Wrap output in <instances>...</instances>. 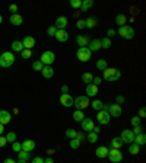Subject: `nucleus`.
I'll list each match as a JSON object with an SVG mask.
<instances>
[{"mask_svg": "<svg viewBox=\"0 0 146 163\" xmlns=\"http://www.w3.org/2000/svg\"><path fill=\"white\" fill-rule=\"evenodd\" d=\"M60 104L63 105L64 108H70V106H73V98L69 93H63L60 96Z\"/></svg>", "mask_w": 146, "mask_h": 163, "instance_id": "obj_11", "label": "nucleus"}, {"mask_svg": "<svg viewBox=\"0 0 146 163\" xmlns=\"http://www.w3.org/2000/svg\"><path fill=\"white\" fill-rule=\"evenodd\" d=\"M88 50H89L91 52L100 51L101 50V39H92V41H89V47H88Z\"/></svg>", "mask_w": 146, "mask_h": 163, "instance_id": "obj_14", "label": "nucleus"}, {"mask_svg": "<svg viewBox=\"0 0 146 163\" xmlns=\"http://www.w3.org/2000/svg\"><path fill=\"white\" fill-rule=\"evenodd\" d=\"M91 54H92V52L88 50V47H79V50H78V52H76V57L79 58V61L86 63V61L91 60Z\"/></svg>", "mask_w": 146, "mask_h": 163, "instance_id": "obj_4", "label": "nucleus"}, {"mask_svg": "<svg viewBox=\"0 0 146 163\" xmlns=\"http://www.w3.org/2000/svg\"><path fill=\"white\" fill-rule=\"evenodd\" d=\"M3 163H16V162H15L13 159H6V160H5Z\"/></svg>", "mask_w": 146, "mask_h": 163, "instance_id": "obj_60", "label": "nucleus"}, {"mask_svg": "<svg viewBox=\"0 0 146 163\" xmlns=\"http://www.w3.org/2000/svg\"><path fill=\"white\" fill-rule=\"evenodd\" d=\"M66 137L67 138H70V140H73V138L76 137V134H78V131L76 130H73V128H69V130H66Z\"/></svg>", "mask_w": 146, "mask_h": 163, "instance_id": "obj_38", "label": "nucleus"}, {"mask_svg": "<svg viewBox=\"0 0 146 163\" xmlns=\"http://www.w3.org/2000/svg\"><path fill=\"white\" fill-rule=\"evenodd\" d=\"M70 6L75 9H80L82 6V0H70Z\"/></svg>", "mask_w": 146, "mask_h": 163, "instance_id": "obj_42", "label": "nucleus"}, {"mask_svg": "<svg viewBox=\"0 0 146 163\" xmlns=\"http://www.w3.org/2000/svg\"><path fill=\"white\" fill-rule=\"evenodd\" d=\"M114 35H115V31H114V29H108V31H107V38H111Z\"/></svg>", "mask_w": 146, "mask_h": 163, "instance_id": "obj_52", "label": "nucleus"}, {"mask_svg": "<svg viewBox=\"0 0 146 163\" xmlns=\"http://www.w3.org/2000/svg\"><path fill=\"white\" fill-rule=\"evenodd\" d=\"M22 22H24V19H22V16H20V15H18V13H15V15H10V23H12V25L19 26Z\"/></svg>", "mask_w": 146, "mask_h": 163, "instance_id": "obj_24", "label": "nucleus"}, {"mask_svg": "<svg viewBox=\"0 0 146 163\" xmlns=\"http://www.w3.org/2000/svg\"><path fill=\"white\" fill-rule=\"evenodd\" d=\"M3 131H5V125H3V124H0V136L3 134Z\"/></svg>", "mask_w": 146, "mask_h": 163, "instance_id": "obj_61", "label": "nucleus"}, {"mask_svg": "<svg viewBox=\"0 0 146 163\" xmlns=\"http://www.w3.org/2000/svg\"><path fill=\"white\" fill-rule=\"evenodd\" d=\"M130 122H132L133 127H137V125H140V118L139 117H133L132 119H130Z\"/></svg>", "mask_w": 146, "mask_h": 163, "instance_id": "obj_45", "label": "nucleus"}, {"mask_svg": "<svg viewBox=\"0 0 146 163\" xmlns=\"http://www.w3.org/2000/svg\"><path fill=\"white\" fill-rule=\"evenodd\" d=\"M146 117V109L145 108H140V111H139V118H145Z\"/></svg>", "mask_w": 146, "mask_h": 163, "instance_id": "obj_53", "label": "nucleus"}, {"mask_svg": "<svg viewBox=\"0 0 146 163\" xmlns=\"http://www.w3.org/2000/svg\"><path fill=\"white\" fill-rule=\"evenodd\" d=\"M126 22H127L126 15H121V13H120V15H117V16H115V23H117V25L124 26V25H126Z\"/></svg>", "mask_w": 146, "mask_h": 163, "instance_id": "obj_26", "label": "nucleus"}, {"mask_svg": "<svg viewBox=\"0 0 146 163\" xmlns=\"http://www.w3.org/2000/svg\"><path fill=\"white\" fill-rule=\"evenodd\" d=\"M6 137H2V136H0V147H5V146H6Z\"/></svg>", "mask_w": 146, "mask_h": 163, "instance_id": "obj_54", "label": "nucleus"}, {"mask_svg": "<svg viewBox=\"0 0 146 163\" xmlns=\"http://www.w3.org/2000/svg\"><path fill=\"white\" fill-rule=\"evenodd\" d=\"M61 92H63V93H69V86H61Z\"/></svg>", "mask_w": 146, "mask_h": 163, "instance_id": "obj_57", "label": "nucleus"}, {"mask_svg": "<svg viewBox=\"0 0 146 163\" xmlns=\"http://www.w3.org/2000/svg\"><path fill=\"white\" fill-rule=\"evenodd\" d=\"M15 63V55L13 52H3L2 55H0V66L2 67H5V69H7V67H10V66Z\"/></svg>", "mask_w": 146, "mask_h": 163, "instance_id": "obj_2", "label": "nucleus"}, {"mask_svg": "<svg viewBox=\"0 0 146 163\" xmlns=\"http://www.w3.org/2000/svg\"><path fill=\"white\" fill-rule=\"evenodd\" d=\"M93 127H95V124H93V121L91 119V118H83V121H82V128L85 131H92Z\"/></svg>", "mask_w": 146, "mask_h": 163, "instance_id": "obj_15", "label": "nucleus"}, {"mask_svg": "<svg viewBox=\"0 0 146 163\" xmlns=\"http://www.w3.org/2000/svg\"><path fill=\"white\" fill-rule=\"evenodd\" d=\"M97 121H98L101 125L108 124V122L111 121V117H110L108 111H98V114H97Z\"/></svg>", "mask_w": 146, "mask_h": 163, "instance_id": "obj_9", "label": "nucleus"}, {"mask_svg": "<svg viewBox=\"0 0 146 163\" xmlns=\"http://www.w3.org/2000/svg\"><path fill=\"white\" fill-rule=\"evenodd\" d=\"M97 93H98V86L95 85H86V96H97Z\"/></svg>", "mask_w": 146, "mask_h": 163, "instance_id": "obj_23", "label": "nucleus"}, {"mask_svg": "<svg viewBox=\"0 0 146 163\" xmlns=\"http://www.w3.org/2000/svg\"><path fill=\"white\" fill-rule=\"evenodd\" d=\"M73 106H76L78 111H83L85 108L89 106V98L88 96H78L76 99H73Z\"/></svg>", "mask_w": 146, "mask_h": 163, "instance_id": "obj_3", "label": "nucleus"}, {"mask_svg": "<svg viewBox=\"0 0 146 163\" xmlns=\"http://www.w3.org/2000/svg\"><path fill=\"white\" fill-rule=\"evenodd\" d=\"M102 77L105 79L107 82H117L121 77V72L119 69H105L102 73Z\"/></svg>", "mask_w": 146, "mask_h": 163, "instance_id": "obj_1", "label": "nucleus"}, {"mask_svg": "<svg viewBox=\"0 0 146 163\" xmlns=\"http://www.w3.org/2000/svg\"><path fill=\"white\" fill-rule=\"evenodd\" d=\"M53 153H56V150H54V149H50V150H48V154H53Z\"/></svg>", "mask_w": 146, "mask_h": 163, "instance_id": "obj_62", "label": "nucleus"}, {"mask_svg": "<svg viewBox=\"0 0 146 163\" xmlns=\"http://www.w3.org/2000/svg\"><path fill=\"white\" fill-rule=\"evenodd\" d=\"M44 163H54V160L51 157H47V159H44Z\"/></svg>", "mask_w": 146, "mask_h": 163, "instance_id": "obj_59", "label": "nucleus"}, {"mask_svg": "<svg viewBox=\"0 0 146 163\" xmlns=\"http://www.w3.org/2000/svg\"><path fill=\"white\" fill-rule=\"evenodd\" d=\"M70 147H72V149H79L80 143L76 140V138H73V140H70Z\"/></svg>", "mask_w": 146, "mask_h": 163, "instance_id": "obj_44", "label": "nucleus"}, {"mask_svg": "<svg viewBox=\"0 0 146 163\" xmlns=\"http://www.w3.org/2000/svg\"><path fill=\"white\" fill-rule=\"evenodd\" d=\"M108 147H105V146H100L97 150H95V154H97V157H100V159H104V157L108 156Z\"/></svg>", "mask_w": 146, "mask_h": 163, "instance_id": "obj_19", "label": "nucleus"}, {"mask_svg": "<svg viewBox=\"0 0 146 163\" xmlns=\"http://www.w3.org/2000/svg\"><path fill=\"white\" fill-rule=\"evenodd\" d=\"M12 50H13V51H18V52L22 51V50H24L22 41H13V42H12Z\"/></svg>", "mask_w": 146, "mask_h": 163, "instance_id": "obj_32", "label": "nucleus"}, {"mask_svg": "<svg viewBox=\"0 0 146 163\" xmlns=\"http://www.w3.org/2000/svg\"><path fill=\"white\" fill-rule=\"evenodd\" d=\"M40 61H41V63H42L44 66L53 64L54 61H56V54H54L53 51H44L42 54H41Z\"/></svg>", "mask_w": 146, "mask_h": 163, "instance_id": "obj_6", "label": "nucleus"}, {"mask_svg": "<svg viewBox=\"0 0 146 163\" xmlns=\"http://www.w3.org/2000/svg\"><path fill=\"white\" fill-rule=\"evenodd\" d=\"M6 141H9V143H15V141H16V134H15V133H7L6 134Z\"/></svg>", "mask_w": 146, "mask_h": 163, "instance_id": "obj_40", "label": "nucleus"}, {"mask_svg": "<svg viewBox=\"0 0 146 163\" xmlns=\"http://www.w3.org/2000/svg\"><path fill=\"white\" fill-rule=\"evenodd\" d=\"M132 133L134 134V136H137V134H140V133H143V131H142V127H140V125H137V127H134V128H133Z\"/></svg>", "mask_w": 146, "mask_h": 163, "instance_id": "obj_49", "label": "nucleus"}, {"mask_svg": "<svg viewBox=\"0 0 146 163\" xmlns=\"http://www.w3.org/2000/svg\"><path fill=\"white\" fill-rule=\"evenodd\" d=\"M42 67H44V64L41 63L40 60H37V61H34L32 63V69L35 70V72H41V70H42Z\"/></svg>", "mask_w": 146, "mask_h": 163, "instance_id": "obj_37", "label": "nucleus"}, {"mask_svg": "<svg viewBox=\"0 0 146 163\" xmlns=\"http://www.w3.org/2000/svg\"><path fill=\"white\" fill-rule=\"evenodd\" d=\"M83 118H85V115H83V112L82 111H78V109H76V111L73 112V119H75L76 122H82Z\"/></svg>", "mask_w": 146, "mask_h": 163, "instance_id": "obj_28", "label": "nucleus"}, {"mask_svg": "<svg viewBox=\"0 0 146 163\" xmlns=\"http://www.w3.org/2000/svg\"><path fill=\"white\" fill-rule=\"evenodd\" d=\"M110 47H111V39L107 38V37L101 39V48H105V50H108Z\"/></svg>", "mask_w": 146, "mask_h": 163, "instance_id": "obj_36", "label": "nucleus"}, {"mask_svg": "<svg viewBox=\"0 0 146 163\" xmlns=\"http://www.w3.org/2000/svg\"><path fill=\"white\" fill-rule=\"evenodd\" d=\"M108 114H110V117H114V118H119L121 117V114H123V109H121V105H117V104H111L108 105Z\"/></svg>", "mask_w": 146, "mask_h": 163, "instance_id": "obj_8", "label": "nucleus"}, {"mask_svg": "<svg viewBox=\"0 0 146 163\" xmlns=\"http://www.w3.org/2000/svg\"><path fill=\"white\" fill-rule=\"evenodd\" d=\"M101 83H102V79H101V77H93V80H92V85L98 86V85H101Z\"/></svg>", "mask_w": 146, "mask_h": 163, "instance_id": "obj_50", "label": "nucleus"}, {"mask_svg": "<svg viewBox=\"0 0 146 163\" xmlns=\"http://www.w3.org/2000/svg\"><path fill=\"white\" fill-rule=\"evenodd\" d=\"M41 74H42L46 79H51L54 76V69L51 66H44L42 70H41Z\"/></svg>", "mask_w": 146, "mask_h": 163, "instance_id": "obj_16", "label": "nucleus"}, {"mask_svg": "<svg viewBox=\"0 0 146 163\" xmlns=\"http://www.w3.org/2000/svg\"><path fill=\"white\" fill-rule=\"evenodd\" d=\"M2 22H3V16L0 15V25H2Z\"/></svg>", "mask_w": 146, "mask_h": 163, "instance_id": "obj_64", "label": "nucleus"}, {"mask_svg": "<svg viewBox=\"0 0 146 163\" xmlns=\"http://www.w3.org/2000/svg\"><path fill=\"white\" fill-rule=\"evenodd\" d=\"M18 154H19V159L20 160H25L27 162L28 159H29V151H18Z\"/></svg>", "mask_w": 146, "mask_h": 163, "instance_id": "obj_41", "label": "nucleus"}, {"mask_svg": "<svg viewBox=\"0 0 146 163\" xmlns=\"http://www.w3.org/2000/svg\"><path fill=\"white\" fill-rule=\"evenodd\" d=\"M22 45L27 50H32V47L35 45V39L32 37H25V38L22 39Z\"/></svg>", "mask_w": 146, "mask_h": 163, "instance_id": "obj_17", "label": "nucleus"}, {"mask_svg": "<svg viewBox=\"0 0 146 163\" xmlns=\"http://www.w3.org/2000/svg\"><path fill=\"white\" fill-rule=\"evenodd\" d=\"M119 34H120V37H121V38H124V39H132L133 37H134V29H133L132 26H129V25L120 26Z\"/></svg>", "mask_w": 146, "mask_h": 163, "instance_id": "obj_5", "label": "nucleus"}, {"mask_svg": "<svg viewBox=\"0 0 146 163\" xmlns=\"http://www.w3.org/2000/svg\"><path fill=\"white\" fill-rule=\"evenodd\" d=\"M12 150H13V151H20V150H22V147H20V143H18V141L12 143Z\"/></svg>", "mask_w": 146, "mask_h": 163, "instance_id": "obj_46", "label": "nucleus"}, {"mask_svg": "<svg viewBox=\"0 0 146 163\" xmlns=\"http://www.w3.org/2000/svg\"><path fill=\"white\" fill-rule=\"evenodd\" d=\"M12 119V115L9 114L7 111H0V124H9Z\"/></svg>", "mask_w": 146, "mask_h": 163, "instance_id": "obj_20", "label": "nucleus"}, {"mask_svg": "<svg viewBox=\"0 0 146 163\" xmlns=\"http://www.w3.org/2000/svg\"><path fill=\"white\" fill-rule=\"evenodd\" d=\"M20 147H22L24 151H32L35 149V141L34 140H25V141L20 143Z\"/></svg>", "mask_w": 146, "mask_h": 163, "instance_id": "obj_13", "label": "nucleus"}, {"mask_svg": "<svg viewBox=\"0 0 146 163\" xmlns=\"http://www.w3.org/2000/svg\"><path fill=\"white\" fill-rule=\"evenodd\" d=\"M56 32H57V29H56V26H50L48 29H47V34H48V37H54L56 35Z\"/></svg>", "mask_w": 146, "mask_h": 163, "instance_id": "obj_43", "label": "nucleus"}, {"mask_svg": "<svg viewBox=\"0 0 146 163\" xmlns=\"http://www.w3.org/2000/svg\"><path fill=\"white\" fill-rule=\"evenodd\" d=\"M67 23H69V20H67V18L66 16H60V18H57L56 19V29L57 31H60V29H64L67 26Z\"/></svg>", "mask_w": 146, "mask_h": 163, "instance_id": "obj_12", "label": "nucleus"}, {"mask_svg": "<svg viewBox=\"0 0 146 163\" xmlns=\"http://www.w3.org/2000/svg\"><path fill=\"white\" fill-rule=\"evenodd\" d=\"M108 159H110V162L111 163H119L123 160V154H121V151L117 150V149H110L108 150Z\"/></svg>", "mask_w": 146, "mask_h": 163, "instance_id": "obj_7", "label": "nucleus"}, {"mask_svg": "<svg viewBox=\"0 0 146 163\" xmlns=\"http://www.w3.org/2000/svg\"><path fill=\"white\" fill-rule=\"evenodd\" d=\"M121 141L123 143H127V144H132L133 143V138H134V134L132 133V130H123L121 131Z\"/></svg>", "mask_w": 146, "mask_h": 163, "instance_id": "obj_10", "label": "nucleus"}, {"mask_svg": "<svg viewBox=\"0 0 146 163\" xmlns=\"http://www.w3.org/2000/svg\"><path fill=\"white\" fill-rule=\"evenodd\" d=\"M124 101H126V99H124V96H121V95H120V96H117V105L123 104Z\"/></svg>", "mask_w": 146, "mask_h": 163, "instance_id": "obj_56", "label": "nucleus"}, {"mask_svg": "<svg viewBox=\"0 0 146 163\" xmlns=\"http://www.w3.org/2000/svg\"><path fill=\"white\" fill-rule=\"evenodd\" d=\"M133 143L137 144V146H143V144L146 143V136L143 134V133H140V134H137V136H134V138H133Z\"/></svg>", "mask_w": 146, "mask_h": 163, "instance_id": "obj_21", "label": "nucleus"}, {"mask_svg": "<svg viewBox=\"0 0 146 163\" xmlns=\"http://www.w3.org/2000/svg\"><path fill=\"white\" fill-rule=\"evenodd\" d=\"M95 26H97V19H95V18H88V19L85 20V28L92 29V28H95Z\"/></svg>", "mask_w": 146, "mask_h": 163, "instance_id": "obj_31", "label": "nucleus"}, {"mask_svg": "<svg viewBox=\"0 0 146 163\" xmlns=\"http://www.w3.org/2000/svg\"><path fill=\"white\" fill-rule=\"evenodd\" d=\"M97 69H98V70H101V72H104L105 69H108L105 60H98V61H97Z\"/></svg>", "mask_w": 146, "mask_h": 163, "instance_id": "obj_35", "label": "nucleus"}, {"mask_svg": "<svg viewBox=\"0 0 146 163\" xmlns=\"http://www.w3.org/2000/svg\"><path fill=\"white\" fill-rule=\"evenodd\" d=\"M93 133H95V134H100L101 133V127H93Z\"/></svg>", "mask_w": 146, "mask_h": 163, "instance_id": "obj_58", "label": "nucleus"}, {"mask_svg": "<svg viewBox=\"0 0 146 163\" xmlns=\"http://www.w3.org/2000/svg\"><path fill=\"white\" fill-rule=\"evenodd\" d=\"M139 151H140V147L137 144H134V143L130 144V147H129V153L130 154H139Z\"/></svg>", "mask_w": 146, "mask_h": 163, "instance_id": "obj_34", "label": "nucleus"}, {"mask_svg": "<svg viewBox=\"0 0 146 163\" xmlns=\"http://www.w3.org/2000/svg\"><path fill=\"white\" fill-rule=\"evenodd\" d=\"M76 28H78V29H83V28H85V20H82V19L78 20V22H76Z\"/></svg>", "mask_w": 146, "mask_h": 163, "instance_id": "obj_48", "label": "nucleus"}, {"mask_svg": "<svg viewBox=\"0 0 146 163\" xmlns=\"http://www.w3.org/2000/svg\"><path fill=\"white\" fill-rule=\"evenodd\" d=\"M16 163H27V162H25V160H20V159H19V160H18Z\"/></svg>", "mask_w": 146, "mask_h": 163, "instance_id": "obj_63", "label": "nucleus"}, {"mask_svg": "<svg viewBox=\"0 0 146 163\" xmlns=\"http://www.w3.org/2000/svg\"><path fill=\"white\" fill-rule=\"evenodd\" d=\"M91 105H92V108L95 109V111H102V109H104V104H102V101H98V99H97V101H93Z\"/></svg>", "mask_w": 146, "mask_h": 163, "instance_id": "obj_33", "label": "nucleus"}, {"mask_svg": "<svg viewBox=\"0 0 146 163\" xmlns=\"http://www.w3.org/2000/svg\"><path fill=\"white\" fill-rule=\"evenodd\" d=\"M123 144L124 143L121 141V138L120 137H114L113 140H111V149H117V150H120Z\"/></svg>", "mask_w": 146, "mask_h": 163, "instance_id": "obj_25", "label": "nucleus"}, {"mask_svg": "<svg viewBox=\"0 0 146 163\" xmlns=\"http://www.w3.org/2000/svg\"><path fill=\"white\" fill-rule=\"evenodd\" d=\"M76 42L79 44V47H88L89 45V38L86 35H78L76 37Z\"/></svg>", "mask_w": 146, "mask_h": 163, "instance_id": "obj_22", "label": "nucleus"}, {"mask_svg": "<svg viewBox=\"0 0 146 163\" xmlns=\"http://www.w3.org/2000/svg\"><path fill=\"white\" fill-rule=\"evenodd\" d=\"M9 10L12 12V15H15V13L18 12V6H16V5H10V6H9Z\"/></svg>", "mask_w": 146, "mask_h": 163, "instance_id": "obj_51", "label": "nucleus"}, {"mask_svg": "<svg viewBox=\"0 0 146 163\" xmlns=\"http://www.w3.org/2000/svg\"><path fill=\"white\" fill-rule=\"evenodd\" d=\"M92 80H93V76L92 74H91V73H83V74H82V82H83V83H86V85H91V83H92Z\"/></svg>", "mask_w": 146, "mask_h": 163, "instance_id": "obj_27", "label": "nucleus"}, {"mask_svg": "<svg viewBox=\"0 0 146 163\" xmlns=\"http://www.w3.org/2000/svg\"><path fill=\"white\" fill-rule=\"evenodd\" d=\"M86 140H88V141H89L91 144L97 143V141H98V134H95L93 131H89V134L86 136Z\"/></svg>", "mask_w": 146, "mask_h": 163, "instance_id": "obj_30", "label": "nucleus"}, {"mask_svg": "<svg viewBox=\"0 0 146 163\" xmlns=\"http://www.w3.org/2000/svg\"><path fill=\"white\" fill-rule=\"evenodd\" d=\"M20 55H22V58H29V57L32 55V50H27V48H24V50L20 51Z\"/></svg>", "mask_w": 146, "mask_h": 163, "instance_id": "obj_39", "label": "nucleus"}, {"mask_svg": "<svg viewBox=\"0 0 146 163\" xmlns=\"http://www.w3.org/2000/svg\"><path fill=\"white\" fill-rule=\"evenodd\" d=\"M92 6H93L92 0H83V2H82V6H80V9H82L83 12H86V10H89Z\"/></svg>", "mask_w": 146, "mask_h": 163, "instance_id": "obj_29", "label": "nucleus"}, {"mask_svg": "<svg viewBox=\"0 0 146 163\" xmlns=\"http://www.w3.org/2000/svg\"><path fill=\"white\" fill-rule=\"evenodd\" d=\"M76 140H78V141H79V143H82V141H83V140H85V134H83V133H78V134H76Z\"/></svg>", "mask_w": 146, "mask_h": 163, "instance_id": "obj_47", "label": "nucleus"}, {"mask_svg": "<svg viewBox=\"0 0 146 163\" xmlns=\"http://www.w3.org/2000/svg\"><path fill=\"white\" fill-rule=\"evenodd\" d=\"M32 163H44V159L42 157H34Z\"/></svg>", "mask_w": 146, "mask_h": 163, "instance_id": "obj_55", "label": "nucleus"}, {"mask_svg": "<svg viewBox=\"0 0 146 163\" xmlns=\"http://www.w3.org/2000/svg\"><path fill=\"white\" fill-rule=\"evenodd\" d=\"M54 37H56V39H57V41H60V42H66L67 39H69V34H67L64 29H60V31H57V32H56V35H54Z\"/></svg>", "mask_w": 146, "mask_h": 163, "instance_id": "obj_18", "label": "nucleus"}]
</instances>
